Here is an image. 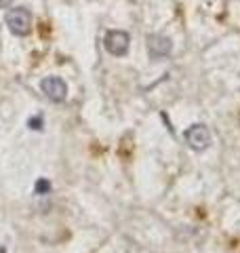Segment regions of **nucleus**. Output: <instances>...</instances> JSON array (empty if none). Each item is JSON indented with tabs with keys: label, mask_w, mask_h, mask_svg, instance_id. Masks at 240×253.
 Wrapping results in <instances>:
<instances>
[{
	"label": "nucleus",
	"mask_w": 240,
	"mask_h": 253,
	"mask_svg": "<svg viewBox=\"0 0 240 253\" xmlns=\"http://www.w3.org/2000/svg\"><path fill=\"white\" fill-rule=\"evenodd\" d=\"M0 253H6V249H4V247H0Z\"/></svg>",
	"instance_id": "9"
},
{
	"label": "nucleus",
	"mask_w": 240,
	"mask_h": 253,
	"mask_svg": "<svg viewBox=\"0 0 240 253\" xmlns=\"http://www.w3.org/2000/svg\"><path fill=\"white\" fill-rule=\"evenodd\" d=\"M40 89H42V93L51 101H55V104H61V101H66V97H68V84L59 76H46V78H42Z\"/></svg>",
	"instance_id": "4"
},
{
	"label": "nucleus",
	"mask_w": 240,
	"mask_h": 253,
	"mask_svg": "<svg viewBox=\"0 0 240 253\" xmlns=\"http://www.w3.org/2000/svg\"><path fill=\"white\" fill-rule=\"evenodd\" d=\"M6 26L15 36H28L32 30V13L26 6H15L6 13Z\"/></svg>",
	"instance_id": "1"
},
{
	"label": "nucleus",
	"mask_w": 240,
	"mask_h": 253,
	"mask_svg": "<svg viewBox=\"0 0 240 253\" xmlns=\"http://www.w3.org/2000/svg\"><path fill=\"white\" fill-rule=\"evenodd\" d=\"M103 44H106V51L110 55H116V57H124L129 53V44H131V36L122 30H110L106 38H103Z\"/></svg>",
	"instance_id": "3"
},
{
	"label": "nucleus",
	"mask_w": 240,
	"mask_h": 253,
	"mask_svg": "<svg viewBox=\"0 0 240 253\" xmlns=\"http://www.w3.org/2000/svg\"><path fill=\"white\" fill-rule=\"evenodd\" d=\"M34 192H36V194H40V196L51 194V181L46 179V177L36 179V184H34Z\"/></svg>",
	"instance_id": "6"
},
{
	"label": "nucleus",
	"mask_w": 240,
	"mask_h": 253,
	"mask_svg": "<svg viewBox=\"0 0 240 253\" xmlns=\"http://www.w3.org/2000/svg\"><path fill=\"white\" fill-rule=\"evenodd\" d=\"M183 139H186V144L192 148V150H196V152H202V150H206L211 146V131L206 129V126L202 123H196V125H192L186 129V133H183Z\"/></svg>",
	"instance_id": "2"
},
{
	"label": "nucleus",
	"mask_w": 240,
	"mask_h": 253,
	"mask_svg": "<svg viewBox=\"0 0 240 253\" xmlns=\"http://www.w3.org/2000/svg\"><path fill=\"white\" fill-rule=\"evenodd\" d=\"M28 126L32 131H40L44 126V116L42 114H36V116H32L30 118V123H28Z\"/></svg>",
	"instance_id": "7"
},
{
	"label": "nucleus",
	"mask_w": 240,
	"mask_h": 253,
	"mask_svg": "<svg viewBox=\"0 0 240 253\" xmlns=\"http://www.w3.org/2000/svg\"><path fill=\"white\" fill-rule=\"evenodd\" d=\"M11 4V0H0V9H6Z\"/></svg>",
	"instance_id": "8"
},
{
	"label": "nucleus",
	"mask_w": 240,
	"mask_h": 253,
	"mask_svg": "<svg viewBox=\"0 0 240 253\" xmlns=\"http://www.w3.org/2000/svg\"><path fill=\"white\" fill-rule=\"evenodd\" d=\"M173 51V42L169 36H160V34H152L148 38V53H150V59H164L169 57Z\"/></svg>",
	"instance_id": "5"
}]
</instances>
